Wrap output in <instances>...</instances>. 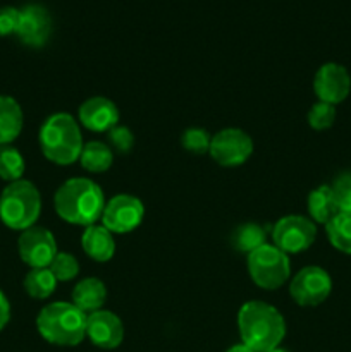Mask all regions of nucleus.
<instances>
[{"instance_id":"dca6fc26","label":"nucleus","mask_w":351,"mask_h":352,"mask_svg":"<svg viewBox=\"0 0 351 352\" xmlns=\"http://www.w3.org/2000/svg\"><path fill=\"white\" fill-rule=\"evenodd\" d=\"M81 244L85 253L95 261H109L112 260L114 253H116L112 232L103 226L86 227L81 237Z\"/></svg>"},{"instance_id":"393cba45","label":"nucleus","mask_w":351,"mask_h":352,"mask_svg":"<svg viewBox=\"0 0 351 352\" xmlns=\"http://www.w3.org/2000/svg\"><path fill=\"white\" fill-rule=\"evenodd\" d=\"M330 191H332L337 212L351 213V172H343L337 175L330 186Z\"/></svg>"},{"instance_id":"c756f323","label":"nucleus","mask_w":351,"mask_h":352,"mask_svg":"<svg viewBox=\"0 0 351 352\" xmlns=\"http://www.w3.org/2000/svg\"><path fill=\"white\" fill-rule=\"evenodd\" d=\"M19 24V9L16 7H0V36L16 34Z\"/></svg>"},{"instance_id":"423d86ee","label":"nucleus","mask_w":351,"mask_h":352,"mask_svg":"<svg viewBox=\"0 0 351 352\" xmlns=\"http://www.w3.org/2000/svg\"><path fill=\"white\" fill-rule=\"evenodd\" d=\"M248 270L258 287L275 291L289 278L291 265L284 251L272 244H264L248 254Z\"/></svg>"},{"instance_id":"2eb2a0df","label":"nucleus","mask_w":351,"mask_h":352,"mask_svg":"<svg viewBox=\"0 0 351 352\" xmlns=\"http://www.w3.org/2000/svg\"><path fill=\"white\" fill-rule=\"evenodd\" d=\"M79 120L89 131L105 133L119 122V109L109 98L93 96L79 107Z\"/></svg>"},{"instance_id":"c85d7f7f","label":"nucleus","mask_w":351,"mask_h":352,"mask_svg":"<svg viewBox=\"0 0 351 352\" xmlns=\"http://www.w3.org/2000/svg\"><path fill=\"white\" fill-rule=\"evenodd\" d=\"M109 140L112 146L120 153H127L134 144L133 133L126 126H119V124L109 131Z\"/></svg>"},{"instance_id":"473e14b6","label":"nucleus","mask_w":351,"mask_h":352,"mask_svg":"<svg viewBox=\"0 0 351 352\" xmlns=\"http://www.w3.org/2000/svg\"><path fill=\"white\" fill-rule=\"evenodd\" d=\"M268 352H288V351H284V349H279V347H277V349H272V351H268Z\"/></svg>"},{"instance_id":"2f4dec72","label":"nucleus","mask_w":351,"mask_h":352,"mask_svg":"<svg viewBox=\"0 0 351 352\" xmlns=\"http://www.w3.org/2000/svg\"><path fill=\"white\" fill-rule=\"evenodd\" d=\"M227 352H255L253 349H250L248 346H244V344H237V346H233L227 349Z\"/></svg>"},{"instance_id":"bb28decb","label":"nucleus","mask_w":351,"mask_h":352,"mask_svg":"<svg viewBox=\"0 0 351 352\" xmlns=\"http://www.w3.org/2000/svg\"><path fill=\"white\" fill-rule=\"evenodd\" d=\"M334 120H336V105L330 103L319 102L310 109L308 112V124L312 129L323 131L332 127Z\"/></svg>"},{"instance_id":"39448f33","label":"nucleus","mask_w":351,"mask_h":352,"mask_svg":"<svg viewBox=\"0 0 351 352\" xmlns=\"http://www.w3.org/2000/svg\"><path fill=\"white\" fill-rule=\"evenodd\" d=\"M41 213V196L36 186L19 179L10 182L0 195V219L14 230H26L34 226Z\"/></svg>"},{"instance_id":"f8f14e48","label":"nucleus","mask_w":351,"mask_h":352,"mask_svg":"<svg viewBox=\"0 0 351 352\" xmlns=\"http://www.w3.org/2000/svg\"><path fill=\"white\" fill-rule=\"evenodd\" d=\"M313 89H315V95L319 96V102L337 105V103L344 102L351 91L350 72L344 65L327 62L317 71L315 79H313Z\"/></svg>"},{"instance_id":"a211bd4d","label":"nucleus","mask_w":351,"mask_h":352,"mask_svg":"<svg viewBox=\"0 0 351 352\" xmlns=\"http://www.w3.org/2000/svg\"><path fill=\"white\" fill-rule=\"evenodd\" d=\"M24 117L12 96L0 95V146L10 144L23 131Z\"/></svg>"},{"instance_id":"0eeeda50","label":"nucleus","mask_w":351,"mask_h":352,"mask_svg":"<svg viewBox=\"0 0 351 352\" xmlns=\"http://www.w3.org/2000/svg\"><path fill=\"white\" fill-rule=\"evenodd\" d=\"M317 237V227L312 219L303 215L282 217L272 230L274 246L288 253H301L313 244Z\"/></svg>"},{"instance_id":"6ab92c4d","label":"nucleus","mask_w":351,"mask_h":352,"mask_svg":"<svg viewBox=\"0 0 351 352\" xmlns=\"http://www.w3.org/2000/svg\"><path fill=\"white\" fill-rule=\"evenodd\" d=\"M308 213L313 222L327 226L337 215V206L332 198L330 186H319L308 196Z\"/></svg>"},{"instance_id":"1a4fd4ad","label":"nucleus","mask_w":351,"mask_h":352,"mask_svg":"<svg viewBox=\"0 0 351 352\" xmlns=\"http://www.w3.org/2000/svg\"><path fill=\"white\" fill-rule=\"evenodd\" d=\"M253 141L241 129H222L212 136L210 151L213 160L222 167H237L250 158Z\"/></svg>"},{"instance_id":"5701e85b","label":"nucleus","mask_w":351,"mask_h":352,"mask_svg":"<svg viewBox=\"0 0 351 352\" xmlns=\"http://www.w3.org/2000/svg\"><path fill=\"white\" fill-rule=\"evenodd\" d=\"M267 241V232L262 226L258 223H244V226L237 227L233 234V244L237 251L241 253H253Z\"/></svg>"},{"instance_id":"4be33fe9","label":"nucleus","mask_w":351,"mask_h":352,"mask_svg":"<svg viewBox=\"0 0 351 352\" xmlns=\"http://www.w3.org/2000/svg\"><path fill=\"white\" fill-rule=\"evenodd\" d=\"M330 244L341 253L351 254V213H337L326 226Z\"/></svg>"},{"instance_id":"f257e3e1","label":"nucleus","mask_w":351,"mask_h":352,"mask_svg":"<svg viewBox=\"0 0 351 352\" xmlns=\"http://www.w3.org/2000/svg\"><path fill=\"white\" fill-rule=\"evenodd\" d=\"M55 212L62 220L74 226H95L102 219L105 196L100 186L92 179L74 177L57 189L54 198Z\"/></svg>"},{"instance_id":"9d476101","label":"nucleus","mask_w":351,"mask_h":352,"mask_svg":"<svg viewBox=\"0 0 351 352\" xmlns=\"http://www.w3.org/2000/svg\"><path fill=\"white\" fill-rule=\"evenodd\" d=\"M21 260L31 268H48L57 256V243L50 230L43 227H30L23 230L17 243Z\"/></svg>"},{"instance_id":"f3484780","label":"nucleus","mask_w":351,"mask_h":352,"mask_svg":"<svg viewBox=\"0 0 351 352\" xmlns=\"http://www.w3.org/2000/svg\"><path fill=\"white\" fill-rule=\"evenodd\" d=\"M107 299V289L98 278H83L72 291V305L83 313H95L103 306Z\"/></svg>"},{"instance_id":"20e7f679","label":"nucleus","mask_w":351,"mask_h":352,"mask_svg":"<svg viewBox=\"0 0 351 352\" xmlns=\"http://www.w3.org/2000/svg\"><path fill=\"white\" fill-rule=\"evenodd\" d=\"M40 146L45 157L57 165H71L81 157L83 138L79 124L69 113H54L40 129Z\"/></svg>"},{"instance_id":"412c9836","label":"nucleus","mask_w":351,"mask_h":352,"mask_svg":"<svg viewBox=\"0 0 351 352\" xmlns=\"http://www.w3.org/2000/svg\"><path fill=\"white\" fill-rule=\"evenodd\" d=\"M24 291L34 299H47L54 294L57 287V278L50 268H31L30 274L24 277Z\"/></svg>"},{"instance_id":"9b49d317","label":"nucleus","mask_w":351,"mask_h":352,"mask_svg":"<svg viewBox=\"0 0 351 352\" xmlns=\"http://www.w3.org/2000/svg\"><path fill=\"white\" fill-rule=\"evenodd\" d=\"M145 217L143 203L131 195L114 196L102 213V223L110 232L127 234L136 229Z\"/></svg>"},{"instance_id":"ddd939ff","label":"nucleus","mask_w":351,"mask_h":352,"mask_svg":"<svg viewBox=\"0 0 351 352\" xmlns=\"http://www.w3.org/2000/svg\"><path fill=\"white\" fill-rule=\"evenodd\" d=\"M52 34L50 12L43 6L30 3L19 9V24H17L16 36L21 43L28 47L40 48L48 41Z\"/></svg>"},{"instance_id":"a878e982","label":"nucleus","mask_w":351,"mask_h":352,"mask_svg":"<svg viewBox=\"0 0 351 352\" xmlns=\"http://www.w3.org/2000/svg\"><path fill=\"white\" fill-rule=\"evenodd\" d=\"M181 143L184 146V150H188L189 153L203 155L206 151H210L212 136L205 129H202V127H189V129H186L182 133Z\"/></svg>"},{"instance_id":"4468645a","label":"nucleus","mask_w":351,"mask_h":352,"mask_svg":"<svg viewBox=\"0 0 351 352\" xmlns=\"http://www.w3.org/2000/svg\"><path fill=\"white\" fill-rule=\"evenodd\" d=\"M86 337L100 349H116L124 339V325L119 316L112 311L98 309L88 315Z\"/></svg>"},{"instance_id":"7c9ffc66","label":"nucleus","mask_w":351,"mask_h":352,"mask_svg":"<svg viewBox=\"0 0 351 352\" xmlns=\"http://www.w3.org/2000/svg\"><path fill=\"white\" fill-rule=\"evenodd\" d=\"M9 320H10V305H9V301H7L6 294L0 291V332L6 329V325L9 323Z\"/></svg>"},{"instance_id":"7ed1b4c3","label":"nucleus","mask_w":351,"mask_h":352,"mask_svg":"<svg viewBox=\"0 0 351 352\" xmlns=\"http://www.w3.org/2000/svg\"><path fill=\"white\" fill-rule=\"evenodd\" d=\"M86 320L88 315L72 302H52L38 315L36 329L47 342L72 347L86 337Z\"/></svg>"},{"instance_id":"cd10ccee","label":"nucleus","mask_w":351,"mask_h":352,"mask_svg":"<svg viewBox=\"0 0 351 352\" xmlns=\"http://www.w3.org/2000/svg\"><path fill=\"white\" fill-rule=\"evenodd\" d=\"M48 268L54 274V277L57 278V282L72 280L79 274L78 260L69 253H57V256L54 258V261H52V265Z\"/></svg>"},{"instance_id":"aec40b11","label":"nucleus","mask_w":351,"mask_h":352,"mask_svg":"<svg viewBox=\"0 0 351 352\" xmlns=\"http://www.w3.org/2000/svg\"><path fill=\"white\" fill-rule=\"evenodd\" d=\"M79 160H81L83 168H86L88 172L100 174V172L109 170L114 162V155L107 144L100 143V141H92V143L83 146Z\"/></svg>"},{"instance_id":"f03ea898","label":"nucleus","mask_w":351,"mask_h":352,"mask_svg":"<svg viewBox=\"0 0 351 352\" xmlns=\"http://www.w3.org/2000/svg\"><path fill=\"white\" fill-rule=\"evenodd\" d=\"M237 327L244 346L255 352L277 349L286 336V322L274 306L264 301H250L241 306Z\"/></svg>"},{"instance_id":"b1692460","label":"nucleus","mask_w":351,"mask_h":352,"mask_svg":"<svg viewBox=\"0 0 351 352\" xmlns=\"http://www.w3.org/2000/svg\"><path fill=\"white\" fill-rule=\"evenodd\" d=\"M24 158L19 151L10 144L0 146V177L3 181L16 182L23 177L24 174Z\"/></svg>"},{"instance_id":"6e6552de","label":"nucleus","mask_w":351,"mask_h":352,"mask_svg":"<svg viewBox=\"0 0 351 352\" xmlns=\"http://www.w3.org/2000/svg\"><path fill=\"white\" fill-rule=\"evenodd\" d=\"M332 291V278L323 268L305 267L292 277L289 292L299 306H319Z\"/></svg>"}]
</instances>
